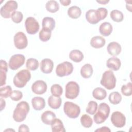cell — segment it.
I'll use <instances>...</instances> for the list:
<instances>
[{
  "label": "cell",
  "instance_id": "1",
  "mask_svg": "<svg viewBox=\"0 0 132 132\" xmlns=\"http://www.w3.org/2000/svg\"><path fill=\"white\" fill-rule=\"evenodd\" d=\"M29 105L26 101H21L19 103L13 113V118L17 122L23 121L26 118L29 111Z\"/></svg>",
  "mask_w": 132,
  "mask_h": 132
},
{
  "label": "cell",
  "instance_id": "2",
  "mask_svg": "<svg viewBox=\"0 0 132 132\" xmlns=\"http://www.w3.org/2000/svg\"><path fill=\"white\" fill-rule=\"evenodd\" d=\"M109 106L105 103L99 105L97 112L93 116V120L96 124H99L104 122L108 118L110 113Z\"/></svg>",
  "mask_w": 132,
  "mask_h": 132
},
{
  "label": "cell",
  "instance_id": "3",
  "mask_svg": "<svg viewBox=\"0 0 132 132\" xmlns=\"http://www.w3.org/2000/svg\"><path fill=\"white\" fill-rule=\"evenodd\" d=\"M30 78L31 73L30 71L26 69H23L16 74L13 78V82L15 87L20 88H23Z\"/></svg>",
  "mask_w": 132,
  "mask_h": 132
},
{
  "label": "cell",
  "instance_id": "4",
  "mask_svg": "<svg viewBox=\"0 0 132 132\" xmlns=\"http://www.w3.org/2000/svg\"><path fill=\"white\" fill-rule=\"evenodd\" d=\"M116 78L111 70L105 71L100 81L101 84L108 90L114 89L116 85Z\"/></svg>",
  "mask_w": 132,
  "mask_h": 132
},
{
  "label": "cell",
  "instance_id": "5",
  "mask_svg": "<svg viewBox=\"0 0 132 132\" xmlns=\"http://www.w3.org/2000/svg\"><path fill=\"white\" fill-rule=\"evenodd\" d=\"M63 111L65 114L70 118H77L80 113L79 106L71 102H65L63 105Z\"/></svg>",
  "mask_w": 132,
  "mask_h": 132
},
{
  "label": "cell",
  "instance_id": "6",
  "mask_svg": "<svg viewBox=\"0 0 132 132\" xmlns=\"http://www.w3.org/2000/svg\"><path fill=\"white\" fill-rule=\"evenodd\" d=\"M18 8V3L15 1H8L0 10L1 16L5 19L11 18V14Z\"/></svg>",
  "mask_w": 132,
  "mask_h": 132
},
{
  "label": "cell",
  "instance_id": "7",
  "mask_svg": "<svg viewBox=\"0 0 132 132\" xmlns=\"http://www.w3.org/2000/svg\"><path fill=\"white\" fill-rule=\"evenodd\" d=\"M79 93L78 84L73 81L68 82L65 85V96L67 98L73 100L76 98Z\"/></svg>",
  "mask_w": 132,
  "mask_h": 132
},
{
  "label": "cell",
  "instance_id": "8",
  "mask_svg": "<svg viewBox=\"0 0 132 132\" xmlns=\"http://www.w3.org/2000/svg\"><path fill=\"white\" fill-rule=\"evenodd\" d=\"M73 71V65L69 61H64L59 63L56 67V73L59 77H63L70 75Z\"/></svg>",
  "mask_w": 132,
  "mask_h": 132
},
{
  "label": "cell",
  "instance_id": "9",
  "mask_svg": "<svg viewBox=\"0 0 132 132\" xmlns=\"http://www.w3.org/2000/svg\"><path fill=\"white\" fill-rule=\"evenodd\" d=\"M25 57L22 54H15L9 59L8 66L12 70H16L22 66L25 62Z\"/></svg>",
  "mask_w": 132,
  "mask_h": 132
},
{
  "label": "cell",
  "instance_id": "10",
  "mask_svg": "<svg viewBox=\"0 0 132 132\" xmlns=\"http://www.w3.org/2000/svg\"><path fill=\"white\" fill-rule=\"evenodd\" d=\"M27 32L30 35L36 34L39 30V24L33 17H28L25 22Z\"/></svg>",
  "mask_w": 132,
  "mask_h": 132
},
{
  "label": "cell",
  "instance_id": "11",
  "mask_svg": "<svg viewBox=\"0 0 132 132\" xmlns=\"http://www.w3.org/2000/svg\"><path fill=\"white\" fill-rule=\"evenodd\" d=\"M13 41L15 47L19 50L25 48L28 45V41L26 36L22 31L18 32L14 35Z\"/></svg>",
  "mask_w": 132,
  "mask_h": 132
},
{
  "label": "cell",
  "instance_id": "12",
  "mask_svg": "<svg viewBox=\"0 0 132 132\" xmlns=\"http://www.w3.org/2000/svg\"><path fill=\"white\" fill-rule=\"evenodd\" d=\"M111 121L116 127L122 128L125 125L126 118L122 112L114 111L111 114Z\"/></svg>",
  "mask_w": 132,
  "mask_h": 132
},
{
  "label": "cell",
  "instance_id": "13",
  "mask_svg": "<svg viewBox=\"0 0 132 132\" xmlns=\"http://www.w3.org/2000/svg\"><path fill=\"white\" fill-rule=\"evenodd\" d=\"M47 86L45 81L38 80L33 83L31 86L32 91L37 94H44L47 90Z\"/></svg>",
  "mask_w": 132,
  "mask_h": 132
},
{
  "label": "cell",
  "instance_id": "14",
  "mask_svg": "<svg viewBox=\"0 0 132 132\" xmlns=\"http://www.w3.org/2000/svg\"><path fill=\"white\" fill-rule=\"evenodd\" d=\"M53 61L48 58L43 59L40 63V70L43 73H51L53 69Z\"/></svg>",
  "mask_w": 132,
  "mask_h": 132
},
{
  "label": "cell",
  "instance_id": "15",
  "mask_svg": "<svg viewBox=\"0 0 132 132\" xmlns=\"http://www.w3.org/2000/svg\"><path fill=\"white\" fill-rule=\"evenodd\" d=\"M108 53L111 56H116L119 55L121 52V46L119 43L116 42L109 43L107 47Z\"/></svg>",
  "mask_w": 132,
  "mask_h": 132
},
{
  "label": "cell",
  "instance_id": "16",
  "mask_svg": "<svg viewBox=\"0 0 132 132\" xmlns=\"http://www.w3.org/2000/svg\"><path fill=\"white\" fill-rule=\"evenodd\" d=\"M121 65V62L118 58L113 57L109 58L106 62V66L111 70L117 71L119 70Z\"/></svg>",
  "mask_w": 132,
  "mask_h": 132
},
{
  "label": "cell",
  "instance_id": "17",
  "mask_svg": "<svg viewBox=\"0 0 132 132\" xmlns=\"http://www.w3.org/2000/svg\"><path fill=\"white\" fill-rule=\"evenodd\" d=\"M31 104L35 110L39 111L44 108L45 106V102L43 97L36 96L32 98Z\"/></svg>",
  "mask_w": 132,
  "mask_h": 132
},
{
  "label": "cell",
  "instance_id": "18",
  "mask_svg": "<svg viewBox=\"0 0 132 132\" xmlns=\"http://www.w3.org/2000/svg\"><path fill=\"white\" fill-rule=\"evenodd\" d=\"M8 71V65L7 62L2 59L1 60L0 65V74H1V86H3L6 84V73Z\"/></svg>",
  "mask_w": 132,
  "mask_h": 132
},
{
  "label": "cell",
  "instance_id": "19",
  "mask_svg": "<svg viewBox=\"0 0 132 132\" xmlns=\"http://www.w3.org/2000/svg\"><path fill=\"white\" fill-rule=\"evenodd\" d=\"M55 118L56 114L50 110L44 112L41 117V119L43 123L46 125H51Z\"/></svg>",
  "mask_w": 132,
  "mask_h": 132
},
{
  "label": "cell",
  "instance_id": "20",
  "mask_svg": "<svg viewBox=\"0 0 132 132\" xmlns=\"http://www.w3.org/2000/svg\"><path fill=\"white\" fill-rule=\"evenodd\" d=\"M90 43L92 47L95 48H100L105 45L106 40L103 37L97 36L92 38Z\"/></svg>",
  "mask_w": 132,
  "mask_h": 132
},
{
  "label": "cell",
  "instance_id": "21",
  "mask_svg": "<svg viewBox=\"0 0 132 132\" xmlns=\"http://www.w3.org/2000/svg\"><path fill=\"white\" fill-rule=\"evenodd\" d=\"M99 31L102 36L107 37L109 36L112 31V26L109 22H104L100 25Z\"/></svg>",
  "mask_w": 132,
  "mask_h": 132
},
{
  "label": "cell",
  "instance_id": "22",
  "mask_svg": "<svg viewBox=\"0 0 132 132\" xmlns=\"http://www.w3.org/2000/svg\"><path fill=\"white\" fill-rule=\"evenodd\" d=\"M48 104L49 106L54 109H58L61 105V98L60 96L51 95L48 98Z\"/></svg>",
  "mask_w": 132,
  "mask_h": 132
},
{
  "label": "cell",
  "instance_id": "23",
  "mask_svg": "<svg viewBox=\"0 0 132 132\" xmlns=\"http://www.w3.org/2000/svg\"><path fill=\"white\" fill-rule=\"evenodd\" d=\"M51 128L53 132H65V129L62 122L59 119L55 118L51 124Z\"/></svg>",
  "mask_w": 132,
  "mask_h": 132
},
{
  "label": "cell",
  "instance_id": "24",
  "mask_svg": "<svg viewBox=\"0 0 132 132\" xmlns=\"http://www.w3.org/2000/svg\"><path fill=\"white\" fill-rule=\"evenodd\" d=\"M93 68L89 63L84 64L80 69V74L81 76L86 79L90 78L93 74Z\"/></svg>",
  "mask_w": 132,
  "mask_h": 132
},
{
  "label": "cell",
  "instance_id": "25",
  "mask_svg": "<svg viewBox=\"0 0 132 132\" xmlns=\"http://www.w3.org/2000/svg\"><path fill=\"white\" fill-rule=\"evenodd\" d=\"M86 19L87 21L91 24H96L100 21L96 15V10L90 9L86 13Z\"/></svg>",
  "mask_w": 132,
  "mask_h": 132
},
{
  "label": "cell",
  "instance_id": "26",
  "mask_svg": "<svg viewBox=\"0 0 132 132\" xmlns=\"http://www.w3.org/2000/svg\"><path fill=\"white\" fill-rule=\"evenodd\" d=\"M69 58L75 62H79L84 59V54L78 50H74L70 52Z\"/></svg>",
  "mask_w": 132,
  "mask_h": 132
},
{
  "label": "cell",
  "instance_id": "27",
  "mask_svg": "<svg viewBox=\"0 0 132 132\" xmlns=\"http://www.w3.org/2000/svg\"><path fill=\"white\" fill-rule=\"evenodd\" d=\"M93 97L97 100H102L106 98L107 96L106 91L101 87L95 88L92 92Z\"/></svg>",
  "mask_w": 132,
  "mask_h": 132
},
{
  "label": "cell",
  "instance_id": "28",
  "mask_svg": "<svg viewBox=\"0 0 132 132\" xmlns=\"http://www.w3.org/2000/svg\"><path fill=\"white\" fill-rule=\"evenodd\" d=\"M52 31L50 29L45 27H42V29L39 32V37L41 41L45 42L48 41L50 39Z\"/></svg>",
  "mask_w": 132,
  "mask_h": 132
},
{
  "label": "cell",
  "instance_id": "29",
  "mask_svg": "<svg viewBox=\"0 0 132 132\" xmlns=\"http://www.w3.org/2000/svg\"><path fill=\"white\" fill-rule=\"evenodd\" d=\"M81 14V10L80 8L76 6H73L70 7L68 10V15L72 19L78 18Z\"/></svg>",
  "mask_w": 132,
  "mask_h": 132
},
{
  "label": "cell",
  "instance_id": "30",
  "mask_svg": "<svg viewBox=\"0 0 132 132\" xmlns=\"http://www.w3.org/2000/svg\"><path fill=\"white\" fill-rule=\"evenodd\" d=\"M42 27L47 28L52 31L55 27V21L51 17H45L42 20Z\"/></svg>",
  "mask_w": 132,
  "mask_h": 132
},
{
  "label": "cell",
  "instance_id": "31",
  "mask_svg": "<svg viewBox=\"0 0 132 132\" xmlns=\"http://www.w3.org/2000/svg\"><path fill=\"white\" fill-rule=\"evenodd\" d=\"M46 9L50 12L55 13L59 9V5L56 1H48L46 4Z\"/></svg>",
  "mask_w": 132,
  "mask_h": 132
},
{
  "label": "cell",
  "instance_id": "32",
  "mask_svg": "<svg viewBox=\"0 0 132 132\" xmlns=\"http://www.w3.org/2000/svg\"><path fill=\"white\" fill-rule=\"evenodd\" d=\"M108 99L111 104L117 105L122 101V96L118 92H112L109 95Z\"/></svg>",
  "mask_w": 132,
  "mask_h": 132
},
{
  "label": "cell",
  "instance_id": "33",
  "mask_svg": "<svg viewBox=\"0 0 132 132\" xmlns=\"http://www.w3.org/2000/svg\"><path fill=\"white\" fill-rule=\"evenodd\" d=\"M39 62L35 58H29L27 60L26 67L27 69L31 71H35L39 67Z\"/></svg>",
  "mask_w": 132,
  "mask_h": 132
},
{
  "label": "cell",
  "instance_id": "34",
  "mask_svg": "<svg viewBox=\"0 0 132 132\" xmlns=\"http://www.w3.org/2000/svg\"><path fill=\"white\" fill-rule=\"evenodd\" d=\"M110 18L114 22H122L124 19L123 13L118 10H113L110 12Z\"/></svg>",
  "mask_w": 132,
  "mask_h": 132
},
{
  "label": "cell",
  "instance_id": "35",
  "mask_svg": "<svg viewBox=\"0 0 132 132\" xmlns=\"http://www.w3.org/2000/svg\"><path fill=\"white\" fill-rule=\"evenodd\" d=\"M80 122L81 125L86 128L90 127L93 124V121L91 118L86 114H84L81 117Z\"/></svg>",
  "mask_w": 132,
  "mask_h": 132
},
{
  "label": "cell",
  "instance_id": "36",
  "mask_svg": "<svg viewBox=\"0 0 132 132\" xmlns=\"http://www.w3.org/2000/svg\"><path fill=\"white\" fill-rule=\"evenodd\" d=\"M51 92L55 96H60L63 93V89L59 84H54L51 86Z\"/></svg>",
  "mask_w": 132,
  "mask_h": 132
},
{
  "label": "cell",
  "instance_id": "37",
  "mask_svg": "<svg viewBox=\"0 0 132 132\" xmlns=\"http://www.w3.org/2000/svg\"><path fill=\"white\" fill-rule=\"evenodd\" d=\"M97 103L93 101H91L88 103V106L86 109V112L91 115L94 114L97 110Z\"/></svg>",
  "mask_w": 132,
  "mask_h": 132
},
{
  "label": "cell",
  "instance_id": "38",
  "mask_svg": "<svg viewBox=\"0 0 132 132\" xmlns=\"http://www.w3.org/2000/svg\"><path fill=\"white\" fill-rule=\"evenodd\" d=\"M12 92V88L10 86L1 87L0 89V96L4 98H7L10 96Z\"/></svg>",
  "mask_w": 132,
  "mask_h": 132
},
{
  "label": "cell",
  "instance_id": "39",
  "mask_svg": "<svg viewBox=\"0 0 132 132\" xmlns=\"http://www.w3.org/2000/svg\"><path fill=\"white\" fill-rule=\"evenodd\" d=\"M122 93L125 96H130L132 94V84L130 82H128L126 85H124L121 89Z\"/></svg>",
  "mask_w": 132,
  "mask_h": 132
},
{
  "label": "cell",
  "instance_id": "40",
  "mask_svg": "<svg viewBox=\"0 0 132 132\" xmlns=\"http://www.w3.org/2000/svg\"><path fill=\"white\" fill-rule=\"evenodd\" d=\"M107 14L108 10L105 8L100 7L96 10V15L100 21L105 19L107 15Z\"/></svg>",
  "mask_w": 132,
  "mask_h": 132
},
{
  "label": "cell",
  "instance_id": "41",
  "mask_svg": "<svg viewBox=\"0 0 132 132\" xmlns=\"http://www.w3.org/2000/svg\"><path fill=\"white\" fill-rule=\"evenodd\" d=\"M12 21L15 23H20L23 19V15L22 12L19 11H14L11 15Z\"/></svg>",
  "mask_w": 132,
  "mask_h": 132
},
{
  "label": "cell",
  "instance_id": "42",
  "mask_svg": "<svg viewBox=\"0 0 132 132\" xmlns=\"http://www.w3.org/2000/svg\"><path fill=\"white\" fill-rule=\"evenodd\" d=\"M10 98L14 101H18L23 97V93L19 90H13L10 95Z\"/></svg>",
  "mask_w": 132,
  "mask_h": 132
},
{
  "label": "cell",
  "instance_id": "43",
  "mask_svg": "<svg viewBox=\"0 0 132 132\" xmlns=\"http://www.w3.org/2000/svg\"><path fill=\"white\" fill-rule=\"evenodd\" d=\"M19 132H28L29 131V129L27 125L25 124H22L19 127Z\"/></svg>",
  "mask_w": 132,
  "mask_h": 132
},
{
  "label": "cell",
  "instance_id": "44",
  "mask_svg": "<svg viewBox=\"0 0 132 132\" xmlns=\"http://www.w3.org/2000/svg\"><path fill=\"white\" fill-rule=\"evenodd\" d=\"M95 131H101V132H110L111 130L109 127L106 126H103L100 128H98L95 130Z\"/></svg>",
  "mask_w": 132,
  "mask_h": 132
},
{
  "label": "cell",
  "instance_id": "45",
  "mask_svg": "<svg viewBox=\"0 0 132 132\" xmlns=\"http://www.w3.org/2000/svg\"><path fill=\"white\" fill-rule=\"evenodd\" d=\"M59 2L61 4V5L64 6H69L71 3V1L70 0H60Z\"/></svg>",
  "mask_w": 132,
  "mask_h": 132
},
{
  "label": "cell",
  "instance_id": "46",
  "mask_svg": "<svg viewBox=\"0 0 132 132\" xmlns=\"http://www.w3.org/2000/svg\"><path fill=\"white\" fill-rule=\"evenodd\" d=\"M5 106H6L5 101L3 98H1V111H2L3 109L5 108Z\"/></svg>",
  "mask_w": 132,
  "mask_h": 132
},
{
  "label": "cell",
  "instance_id": "47",
  "mask_svg": "<svg viewBox=\"0 0 132 132\" xmlns=\"http://www.w3.org/2000/svg\"><path fill=\"white\" fill-rule=\"evenodd\" d=\"M98 3H100L101 4H102V5H106L107 3H108L109 1H96Z\"/></svg>",
  "mask_w": 132,
  "mask_h": 132
}]
</instances>
